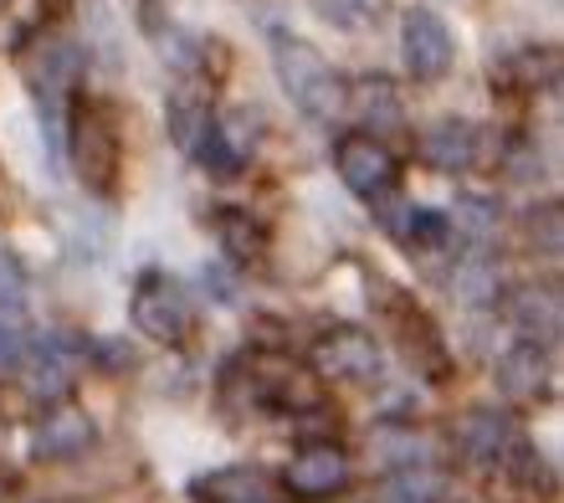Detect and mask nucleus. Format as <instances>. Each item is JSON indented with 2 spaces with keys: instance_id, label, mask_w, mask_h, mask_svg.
Masks as SVG:
<instances>
[{
  "instance_id": "nucleus-25",
  "label": "nucleus",
  "mask_w": 564,
  "mask_h": 503,
  "mask_svg": "<svg viewBox=\"0 0 564 503\" xmlns=\"http://www.w3.org/2000/svg\"><path fill=\"white\" fill-rule=\"evenodd\" d=\"M221 242L231 247V257H257V252H262V232H257L247 216H237V211L221 216Z\"/></svg>"
},
{
  "instance_id": "nucleus-21",
  "label": "nucleus",
  "mask_w": 564,
  "mask_h": 503,
  "mask_svg": "<svg viewBox=\"0 0 564 503\" xmlns=\"http://www.w3.org/2000/svg\"><path fill=\"white\" fill-rule=\"evenodd\" d=\"M206 119H210V104L200 98V93H191V88H180L175 98H170V133H175V145L191 154V145L200 139V129H206Z\"/></svg>"
},
{
  "instance_id": "nucleus-2",
  "label": "nucleus",
  "mask_w": 564,
  "mask_h": 503,
  "mask_svg": "<svg viewBox=\"0 0 564 503\" xmlns=\"http://www.w3.org/2000/svg\"><path fill=\"white\" fill-rule=\"evenodd\" d=\"M83 77V52L62 36H46L36 42V52L26 57V88L36 98V119L46 133V154L62 160V145H67V119H73V88Z\"/></svg>"
},
{
  "instance_id": "nucleus-3",
  "label": "nucleus",
  "mask_w": 564,
  "mask_h": 503,
  "mask_svg": "<svg viewBox=\"0 0 564 503\" xmlns=\"http://www.w3.org/2000/svg\"><path fill=\"white\" fill-rule=\"evenodd\" d=\"M67 124H73V133H67L62 154H73L77 175H83L88 191L108 195L113 185H119V164H123L119 129L104 119V108H83V114H73Z\"/></svg>"
},
{
  "instance_id": "nucleus-8",
  "label": "nucleus",
  "mask_w": 564,
  "mask_h": 503,
  "mask_svg": "<svg viewBox=\"0 0 564 503\" xmlns=\"http://www.w3.org/2000/svg\"><path fill=\"white\" fill-rule=\"evenodd\" d=\"M313 371L328 381H375L380 375V344L365 329H334L313 344Z\"/></svg>"
},
{
  "instance_id": "nucleus-22",
  "label": "nucleus",
  "mask_w": 564,
  "mask_h": 503,
  "mask_svg": "<svg viewBox=\"0 0 564 503\" xmlns=\"http://www.w3.org/2000/svg\"><path fill=\"white\" fill-rule=\"evenodd\" d=\"M318 15L344 31H365L386 15V0H318Z\"/></svg>"
},
{
  "instance_id": "nucleus-5",
  "label": "nucleus",
  "mask_w": 564,
  "mask_h": 503,
  "mask_svg": "<svg viewBox=\"0 0 564 503\" xmlns=\"http://www.w3.org/2000/svg\"><path fill=\"white\" fill-rule=\"evenodd\" d=\"M83 360H88V344H83V340L62 334V329L42 334V340H36V350H26V360H21V381H26V396L42 400V406H57V400L77 385V371H83Z\"/></svg>"
},
{
  "instance_id": "nucleus-14",
  "label": "nucleus",
  "mask_w": 564,
  "mask_h": 503,
  "mask_svg": "<svg viewBox=\"0 0 564 503\" xmlns=\"http://www.w3.org/2000/svg\"><path fill=\"white\" fill-rule=\"evenodd\" d=\"M508 319H513V329H519V344H539V350H550V344L560 340V329H564V303H560L554 288L534 282V288H519V293H513Z\"/></svg>"
},
{
  "instance_id": "nucleus-11",
  "label": "nucleus",
  "mask_w": 564,
  "mask_h": 503,
  "mask_svg": "<svg viewBox=\"0 0 564 503\" xmlns=\"http://www.w3.org/2000/svg\"><path fill=\"white\" fill-rule=\"evenodd\" d=\"M195 499L200 503H288V493L278 489V478L252 468V462H237V468H216L195 483Z\"/></svg>"
},
{
  "instance_id": "nucleus-10",
  "label": "nucleus",
  "mask_w": 564,
  "mask_h": 503,
  "mask_svg": "<svg viewBox=\"0 0 564 503\" xmlns=\"http://www.w3.org/2000/svg\"><path fill=\"white\" fill-rule=\"evenodd\" d=\"M477 154H482V133L473 119H436L421 133V160L442 175H457V170H473Z\"/></svg>"
},
{
  "instance_id": "nucleus-9",
  "label": "nucleus",
  "mask_w": 564,
  "mask_h": 503,
  "mask_svg": "<svg viewBox=\"0 0 564 503\" xmlns=\"http://www.w3.org/2000/svg\"><path fill=\"white\" fill-rule=\"evenodd\" d=\"M98 442V427H93L88 411H77V406H57V411H46L31 431V458L36 462H67V458H83L88 447Z\"/></svg>"
},
{
  "instance_id": "nucleus-23",
  "label": "nucleus",
  "mask_w": 564,
  "mask_h": 503,
  "mask_svg": "<svg viewBox=\"0 0 564 503\" xmlns=\"http://www.w3.org/2000/svg\"><path fill=\"white\" fill-rule=\"evenodd\" d=\"M446 483L431 468H411V473L390 478V503H442Z\"/></svg>"
},
{
  "instance_id": "nucleus-29",
  "label": "nucleus",
  "mask_w": 564,
  "mask_h": 503,
  "mask_svg": "<svg viewBox=\"0 0 564 503\" xmlns=\"http://www.w3.org/2000/svg\"><path fill=\"white\" fill-rule=\"evenodd\" d=\"M508 175L513 180H539L544 175V154L534 145H508Z\"/></svg>"
},
{
  "instance_id": "nucleus-7",
  "label": "nucleus",
  "mask_w": 564,
  "mask_h": 503,
  "mask_svg": "<svg viewBox=\"0 0 564 503\" xmlns=\"http://www.w3.org/2000/svg\"><path fill=\"white\" fill-rule=\"evenodd\" d=\"M334 170L359 201H380V195L395 191V154H390L375 133H344L334 145Z\"/></svg>"
},
{
  "instance_id": "nucleus-1",
  "label": "nucleus",
  "mask_w": 564,
  "mask_h": 503,
  "mask_svg": "<svg viewBox=\"0 0 564 503\" xmlns=\"http://www.w3.org/2000/svg\"><path fill=\"white\" fill-rule=\"evenodd\" d=\"M272 73H278L282 93L293 98L303 119L328 124L344 108V77L334 73V62L313 42H303V36L282 26H272Z\"/></svg>"
},
{
  "instance_id": "nucleus-26",
  "label": "nucleus",
  "mask_w": 564,
  "mask_h": 503,
  "mask_svg": "<svg viewBox=\"0 0 564 503\" xmlns=\"http://www.w3.org/2000/svg\"><path fill=\"white\" fill-rule=\"evenodd\" d=\"M88 355L98 360V371H108V375H123V371H134L139 365V350L129 340H93Z\"/></svg>"
},
{
  "instance_id": "nucleus-16",
  "label": "nucleus",
  "mask_w": 564,
  "mask_h": 503,
  "mask_svg": "<svg viewBox=\"0 0 564 503\" xmlns=\"http://www.w3.org/2000/svg\"><path fill=\"white\" fill-rule=\"evenodd\" d=\"M446 288H452V298L467 303V309H488V303H498V293H503V267L492 263L488 252H467V257L452 267Z\"/></svg>"
},
{
  "instance_id": "nucleus-20",
  "label": "nucleus",
  "mask_w": 564,
  "mask_h": 503,
  "mask_svg": "<svg viewBox=\"0 0 564 503\" xmlns=\"http://www.w3.org/2000/svg\"><path fill=\"white\" fill-rule=\"evenodd\" d=\"M395 232H401L405 247H446L452 222H446V211H436V206H405V216L395 222Z\"/></svg>"
},
{
  "instance_id": "nucleus-19",
  "label": "nucleus",
  "mask_w": 564,
  "mask_h": 503,
  "mask_svg": "<svg viewBox=\"0 0 564 503\" xmlns=\"http://www.w3.org/2000/svg\"><path fill=\"white\" fill-rule=\"evenodd\" d=\"M370 447L386 462H401V473H411V468H426V437H421L416 427H395V421H386V427H375Z\"/></svg>"
},
{
  "instance_id": "nucleus-24",
  "label": "nucleus",
  "mask_w": 564,
  "mask_h": 503,
  "mask_svg": "<svg viewBox=\"0 0 564 503\" xmlns=\"http://www.w3.org/2000/svg\"><path fill=\"white\" fill-rule=\"evenodd\" d=\"M26 309V267L15 252L0 247V319H15Z\"/></svg>"
},
{
  "instance_id": "nucleus-17",
  "label": "nucleus",
  "mask_w": 564,
  "mask_h": 503,
  "mask_svg": "<svg viewBox=\"0 0 564 503\" xmlns=\"http://www.w3.org/2000/svg\"><path fill=\"white\" fill-rule=\"evenodd\" d=\"M355 114H359V124H375V129H401V119H405L401 93L390 88L386 77H359Z\"/></svg>"
},
{
  "instance_id": "nucleus-18",
  "label": "nucleus",
  "mask_w": 564,
  "mask_h": 503,
  "mask_svg": "<svg viewBox=\"0 0 564 503\" xmlns=\"http://www.w3.org/2000/svg\"><path fill=\"white\" fill-rule=\"evenodd\" d=\"M446 222L457 226V232H467L473 242H488V237H498V226H503V211H498V201H492V195L467 191V195H457V201H452Z\"/></svg>"
},
{
  "instance_id": "nucleus-27",
  "label": "nucleus",
  "mask_w": 564,
  "mask_h": 503,
  "mask_svg": "<svg viewBox=\"0 0 564 503\" xmlns=\"http://www.w3.org/2000/svg\"><path fill=\"white\" fill-rule=\"evenodd\" d=\"M529 237H534V247L544 252V257H560V247H564L560 206H539L534 216H529Z\"/></svg>"
},
{
  "instance_id": "nucleus-4",
  "label": "nucleus",
  "mask_w": 564,
  "mask_h": 503,
  "mask_svg": "<svg viewBox=\"0 0 564 503\" xmlns=\"http://www.w3.org/2000/svg\"><path fill=\"white\" fill-rule=\"evenodd\" d=\"M129 324H134L144 340L180 344L191 334V298H185V288H180L175 278L144 272L139 288L129 293Z\"/></svg>"
},
{
  "instance_id": "nucleus-15",
  "label": "nucleus",
  "mask_w": 564,
  "mask_h": 503,
  "mask_svg": "<svg viewBox=\"0 0 564 503\" xmlns=\"http://www.w3.org/2000/svg\"><path fill=\"white\" fill-rule=\"evenodd\" d=\"M498 390L508 400H539L550 390V355L539 350V344H513L498 355Z\"/></svg>"
},
{
  "instance_id": "nucleus-28",
  "label": "nucleus",
  "mask_w": 564,
  "mask_h": 503,
  "mask_svg": "<svg viewBox=\"0 0 564 503\" xmlns=\"http://www.w3.org/2000/svg\"><path fill=\"white\" fill-rule=\"evenodd\" d=\"M21 360H26V340L11 319H0V381L6 375H21Z\"/></svg>"
},
{
  "instance_id": "nucleus-6",
  "label": "nucleus",
  "mask_w": 564,
  "mask_h": 503,
  "mask_svg": "<svg viewBox=\"0 0 564 503\" xmlns=\"http://www.w3.org/2000/svg\"><path fill=\"white\" fill-rule=\"evenodd\" d=\"M401 57L405 73L416 83H442L457 62V42H452V26L431 6H411L401 21Z\"/></svg>"
},
{
  "instance_id": "nucleus-13",
  "label": "nucleus",
  "mask_w": 564,
  "mask_h": 503,
  "mask_svg": "<svg viewBox=\"0 0 564 503\" xmlns=\"http://www.w3.org/2000/svg\"><path fill=\"white\" fill-rule=\"evenodd\" d=\"M513 447H519V431H513L508 411H498V406H477V411L462 421V452H467V462H477V468H503V462L513 458Z\"/></svg>"
},
{
  "instance_id": "nucleus-12",
  "label": "nucleus",
  "mask_w": 564,
  "mask_h": 503,
  "mask_svg": "<svg viewBox=\"0 0 564 503\" xmlns=\"http://www.w3.org/2000/svg\"><path fill=\"white\" fill-rule=\"evenodd\" d=\"M344 483H349V458L334 442H308L288 462V489L303 493V499H328Z\"/></svg>"
}]
</instances>
